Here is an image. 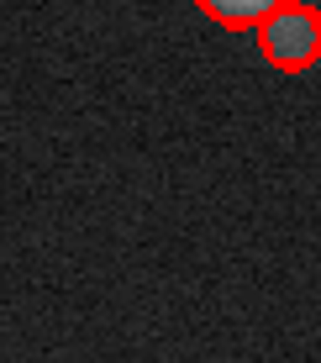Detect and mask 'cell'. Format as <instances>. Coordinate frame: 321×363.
I'll list each match as a JSON object with an SVG mask.
<instances>
[{
  "mask_svg": "<svg viewBox=\"0 0 321 363\" xmlns=\"http://www.w3.org/2000/svg\"><path fill=\"white\" fill-rule=\"evenodd\" d=\"M195 6H201L216 27H258V21L274 6H285V0H195Z\"/></svg>",
  "mask_w": 321,
  "mask_h": 363,
  "instance_id": "cell-2",
  "label": "cell"
},
{
  "mask_svg": "<svg viewBox=\"0 0 321 363\" xmlns=\"http://www.w3.org/2000/svg\"><path fill=\"white\" fill-rule=\"evenodd\" d=\"M253 37H258L264 64H274L285 74H305V69L321 64V11L305 6V0H285V6H274L253 27Z\"/></svg>",
  "mask_w": 321,
  "mask_h": 363,
  "instance_id": "cell-1",
  "label": "cell"
}]
</instances>
